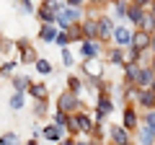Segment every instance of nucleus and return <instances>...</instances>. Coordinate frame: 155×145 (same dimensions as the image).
Instances as JSON below:
<instances>
[{
	"label": "nucleus",
	"mask_w": 155,
	"mask_h": 145,
	"mask_svg": "<svg viewBox=\"0 0 155 145\" xmlns=\"http://www.w3.org/2000/svg\"><path fill=\"white\" fill-rule=\"evenodd\" d=\"M83 109H85V104H80L78 101V93H72V91H62L57 96V112L75 114V112H83Z\"/></svg>",
	"instance_id": "obj_1"
},
{
	"label": "nucleus",
	"mask_w": 155,
	"mask_h": 145,
	"mask_svg": "<svg viewBox=\"0 0 155 145\" xmlns=\"http://www.w3.org/2000/svg\"><path fill=\"white\" fill-rule=\"evenodd\" d=\"M134 106H137V104H127V106H124V112H122V124L129 130V132H137L140 124H142V117L137 114Z\"/></svg>",
	"instance_id": "obj_2"
},
{
	"label": "nucleus",
	"mask_w": 155,
	"mask_h": 145,
	"mask_svg": "<svg viewBox=\"0 0 155 145\" xmlns=\"http://www.w3.org/2000/svg\"><path fill=\"white\" fill-rule=\"evenodd\" d=\"M83 21V11L80 8H65V11L57 16V26L65 31V29H70L72 23H80Z\"/></svg>",
	"instance_id": "obj_3"
},
{
	"label": "nucleus",
	"mask_w": 155,
	"mask_h": 145,
	"mask_svg": "<svg viewBox=\"0 0 155 145\" xmlns=\"http://www.w3.org/2000/svg\"><path fill=\"white\" fill-rule=\"evenodd\" d=\"M16 49L21 52V65H28V62H36V49L28 39H16Z\"/></svg>",
	"instance_id": "obj_4"
},
{
	"label": "nucleus",
	"mask_w": 155,
	"mask_h": 145,
	"mask_svg": "<svg viewBox=\"0 0 155 145\" xmlns=\"http://www.w3.org/2000/svg\"><path fill=\"white\" fill-rule=\"evenodd\" d=\"M150 44H153V34L137 29V31H134V36H132V49L140 52V55H145V52L150 49Z\"/></svg>",
	"instance_id": "obj_5"
},
{
	"label": "nucleus",
	"mask_w": 155,
	"mask_h": 145,
	"mask_svg": "<svg viewBox=\"0 0 155 145\" xmlns=\"http://www.w3.org/2000/svg\"><path fill=\"white\" fill-rule=\"evenodd\" d=\"M36 16L41 23H57V11L52 5V0H41V5L36 8Z\"/></svg>",
	"instance_id": "obj_6"
},
{
	"label": "nucleus",
	"mask_w": 155,
	"mask_h": 145,
	"mask_svg": "<svg viewBox=\"0 0 155 145\" xmlns=\"http://www.w3.org/2000/svg\"><path fill=\"white\" fill-rule=\"evenodd\" d=\"M111 112H114V104H111L109 93H98V104H96V119H98V124L104 122V117H109Z\"/></svg>",
	"instance_id": "obj_7"
},
{
	"label": "nucleus",
	"mask_w": 155,
	"mask_h": 145,
	"mask_svg": "<svg viewBox=\"0 0 155 145\" xmlns=\"http://www.w3.org/2000/svg\"><path fill=\"white\" fill-rule=\"evenodd\" d=\"M109 135H111V143L114 145H129V130L124 124H111L109 127Z\"/></svg>",
	"instance_id": "obj_8"
},
{
	"label": "nucleus",
	"mask_w": 155,
	"mask_h": 145,
	"mask_svg": "<svg viewBox=\"0 0 155 145\" xmlns=\"http://www.w3.org/2000/svg\"><path fill=\"white\" fill-rule=\"evenodd\" d=\"M132 36H134V31H129L127 26H116L114 29L116 47H122V49H129V47H132Z\"/></svg>",
	"instance_id": "obj_9"
},
{
	"label": "nucleus",
	"mask_w": 155,
	"mask_h": 145,
	"mask_svg": "<svg viewBox=\"0 0 155 145\" xmlns=\"http://www.w3.org/2000/svg\"><path fill=\"white\" fill-rule=\"evenodd\" d=\"M153 80H155V72H153V67L150 65H142L140 67V75H137V88L140 91H145V88H153Z\"/></svg>",
	"instance_id": "obj_10"
},
{
	"label": "nucleus",
	"mask_w": 155,
	"mask_h": 145,
	"mask_svg": "<svg viewBox=\"0 0 155 145\" xmlns=\"http://www.w3.org/2000/svg\"><path fill=\"white\" fill-rule=\"evenodd\" d=\"M137 106H142L145 112H155V91L153 88H145L137 93V101H134Z\"/></svg>",
	"instance_id": "obj_11"
},
{
	"label": "nucleus",
	"mask_w": 155,
	"mask_h": 145,
	"mask_svg": "<svg viewBox=\"0 0 155 145\" xmlns=\"http://www.w3.org/2000/svg\"><path fill=\"white\" fill-rule=\"evenodd\" d=\"M114 18L111 16H98V39H109V36H114Z\"/></svg>",
	"instance_id": "obj_12"
},
{
	"label": "nucleus",
	"mask_w": 155,
	"mask_h": 145,
	"mask_svg": "<svg viewBox=\"0 0 155 145\" xmlns=\"http://www.w3.org/2000/svg\"><path fill=\"white\" fill-rule=\"evenodd\" d=\"M72 119L78 122V130H80L83 135H91V132H93L96 122H93V119H91V117H88L85 112H75V114H72Z\"/></svg>",
	"instance_id": "obj_13"
},
{
	"label": "nucleus",
	"mask_w": 155,
	"mask_h": 145,
	"mask_svg": "<svg viewBox=\"0 0 155 145\" xmlns=\"http://www.w3.org/2000/svg\"><path fill=\"white\" fill-rule=\"evenodd\" d=\"M98 52H101V47H98V42H96V39H83V42H80V55H83L85 60L98 57Z\"/></svg>",
	"instance_id": "obj_14"
},
{
	"label": "nucleus",
	"mask_w": 155,
	"mask_h": 145,
	"mask_svg": "<svg viewBox=\"0 0 155 145\" xmlns=\"http://www.w3.org/2000/svg\"><path fill=\"white\" fill-rule=\"evenodd\" d=\"M80 26H83V34H85V39H98V18L88 16L80 21Z\"/></svg>",
	"instance_id": "obj_15"
},
{
	"label": "nucleus",
	"mask_w": 155,
	"mask_h": 145,
	"mask_svg": "<svg viewBox=\"0 0 155 145\" xmlns=\"http://www.w3.org/2000/svg\"><path fill=\"white\" fill-rule=\"evenodd\" d=\"M41 130H44V132H41V137L49 140V143H60V140L67 135V130L57 127V124H49V127H41Z\"/></svg>",
	"instance_id": "obj_16"
},
{
	"label": "nucleus",
	"mask_w": 155,
	"mask_h": 145,
	"mask_svg": "<svg viewBox=\"0 0 155 145\" xmlns=\"http://www.w3.org/2000/svg\"><path fill=\"white\" fill-rule=\"evenodd\" d=\"M54 26H57V23H41V26H39V39H41V42H54L57 34H60Z\"/></svg>",
	"instance_id": "obj_17"
},
{
	"label": "nucleus",
	"mask_w": 155,
	"mask_h": 145,
	"mask_svg": "<svg viewBox=\"0 0 155 145\" xmlns=\"http://www.w3.org/2000/svg\"><path fill=\"white\" fill-rule=\"evenodd\" d=\"M145 13H147V11H145V8H140V5H134V3H129V13H127V18H129V21H132L134 26L140 29V23H142Z\"/></svg>",
	"instance_id": "obj_18"
},
{
	"label": "nucleus",
	"mask_w": 155,
	"mask_h": 145,
	"mask_svg": "<svg viewBox=\"0 0 155 145\" xmlns=\"http://www.w3.org/2000/svg\"><path fill=\"white\" fill-rule=\"evenodd\" d=\"M109 60H111V65L124 67V65H127V52H124L122 47H114V49L109 52Z\"/></svg>",
	"instance_id": "obj_19"
},
{
	"label": "nucleus",
	"mask_w": 155,
	"mask_h": 145,
	"mask_svg": "<svg viewBox=\"0 0 155 145\" xmlns=\"http://www.w3.org/2000/svg\"><path fill=\"white\" fill-rule=\"evenodd\" d=\"M31 78H26V75H13V91H18V93H23V91L31 88Z\"/></svg>",
	"instance_id": "obj_20"
},
{
	"label": "nucleus",
	"mask_w": 155,
	"mask_h": 145,
	"mask_svg": "<svg viewBox=\"0 0 155 145\" xmlns=\"http://www.w3.org/2000/svg\"><path fill=\"white\" fill-rule=\"evenodd\" d=\"M28 93H31L36 101H47V96H49V88H47L44 83H34L31 88H28Z\"/></svg>",
	"instance_id": "obj_21"
},
{
	"label": "nucleus",
	"mask_w": 155,
	"mask_h": 145,
	"mask_svg": "<svg viewBox=\"0 0 155 145\" xmlns=\"http://www.w3.org/2000/svg\"><path fill=\"white\" fill-rule=\"evenodd\" d=\"M65 31H67V36H70V42H83V39H85L83 26H80V23H72V26L65 29Z\"/></svg>",
	"instance_id": "obj_22"
},
{
	"label": "nucleus",
	"mask_w": 155,
	"mask_h": 145,
	"mask_svg": "<svg viewBox=\"0 0 155 145\" xmlns=\"http://www.w3.org/2000/svg\"><path fill=\"white\" fill-rule=\"evenodd\" d=\"M140 29H142V31H147V34H155V16L153 13H145V18H142V23H140Z\"/></svg>",
	"instance_id": "obj_23"
},
{
	"label": "nucleus",
	"mask_w": 155,
	"mask_h": 145,
	"mask_svg": "<svg viewBox=\"0 0 155 145\" xmlns=\"http://www.w3.org/2000/svg\"><path fill=\"white\" fill-rule=\"evenodd\" d=\"M34 67H36V70L41 72V75H49V72L54 70V67H52V62H49V60H44V57H39V60L34 62Z\"/></svg>",
	"instance_id": "obj_24"
},
{
	"label": "nucleus",
	"mask_w": 155,
	"mask_h": 145,
	"mask_svg": "<svg viewBox=\"0 0 155 145\" xmlns=\"http://www.w3.org/2000/svg\"><path fill=\"white\" fill-rule=\"evenodd\" d=\"M8 104H11V109H13V112H21V109H23V104H26V101H23V93L13 91V96H11V101H8Z\"/></svg>",
	"instance_id": "obj_25"
},
{
	"label": "nucleus",
	"mask_w": 155,
	"mask_h": 145,
	"mask_svg": "<svg viewBox=\"0 0 155 145\" xmlns=\"http://www.w3.org/2000/svg\"><path fill=\"white\" fill-rule=\"evenodd\" d=\"M83 72H85V75H91V78H101V72H104V70H101V67H96L93 60H88V62L83 65Z\"/></svg>",
	"instance_id": "obj_26"
},
{
	"label": "nucleus",
	"mask_w": 155,
	"mask_h": 145,
	"mask_svg": "<svg viewBox=\"0 0 155 145\" xmlns=\"http://www.w3.org/2000/svg\"><path fill=\"white\" fill-rule=\"evenodd\" d=\"M54 124L62 127V130H67V127H70V114H67V112H54Z\"/></svg>",
	"instance_id": "obj_27"
},
{
	"label": "nucleus",
	"mask_w": 155,
	"mask_h": 145,
	"mask_svg": "<svg viewBox=\"0 0 155 145\" xmlns=\"http://www.w3.org/2000/svg\"><path fill=\"white\" fill-rule=\"evenodd\" d=\"M114 13H116V18H127V13H129V3H127V0H119V3H114Z\"/></svg>",
	"instance_id": "obj_28"
},
{
	"label": "nucleus",
	"mask_w": 155,
	"mask_h": 145,
	"mask_svg": "<svg viewBox=\"0 0 155 145\" xmlns=\"http://www.w3.org/2000/svg\"><path fill=\"white\" fill-rule=\"evenodd\" d=\"M80 88H83V80L78 78V75H70V78H67V91H72V93H80Z\"/></svg>",
	"instance_id": "obj_29"
},
{
	"label": "nucleus",
	"mask_w": 155,
	"mask_h": 145,
	"mask_svg": "<svg viewBox=\"0 0 155 145\" xmlns=\"http://www.w3.org/2000/svg\"><path fill=\"white\" fill-rule=\"evenodd\" d=\"M0 145H21V143H18L16 132H3L0 135Z\"/></svg>",
	"instance_id": "obj_30"
},
{
	"label": "nucleus",
	"mask_w": 155,
	"mask_h": 145,
	"mask_svg": "<svg viewBox=\"0 0 155 145\" xmlns=\"http://www.w3.org/2000/svg\"><path fill=\"white\" fill-rule=\"evenodd\" d=\"M54 44H60V49H67V44H72V42H70V36H67V31H60V34H57Z\"/></svg>",
	"instance_id": "obj_31"
},
{
	"label": "nucleus",
	"mask_w": 155,
	"mask_h": 145,
	"mask_svg": "<svg viewBox=\"0 0 155 145\" xmlns=\"http://www.w3.org/2000/svg\"><path fill=\"white\" fill-rule=\"evenodd\" d=\"M16 47V42H11V39H5V36H0V55H8V52Z\"/></svg>",
	"instance_id": "obj_32"
},
{
	"label": "nucleus",
	"mask_w": 155,
	"mask_h": 145,
	"mask_svg": "<svg viewBox=\"0 0 155 145\" xmlns=\"http://www.w3.org/2000/svg\"><path fill=\"white\" fill-rule=\"evenodd\" d=\"M18 62H5V65L0 67V75H13V70H16Z\"/></svg>",
	"instance_id": "obj_33"
},
{
	"label": "nucleus",
	"mask_w": 155,
	"mask_h": 145,
	"mask_svg": "<svg viewBox=\"0 0 155 145\" xmlns=\"http://www.w3.org/2000/svg\"><path fill=\"white\" fill-rule=\"evenodd\" d=\"M16 3H18V5H21L26 13H36V8H34V3H31V0H16Z\"/></svg>",
	"instance_id": "obj_34"
},
{
	"label": "nucleus",
	"mask_w": 155,
	"mask_h": 145,
	"mask_svg": "<svg viewBox=\"0 0 155 145\" xmlns=\"http://www.w3.org/2000/svg\"><path fill=\"white\" fill-rule=\"evenodd\" d=\"M34 114H36V117H44V114H47V101H36V109H34Z\"/></svg>",
	"instance_id": "obj_35"
},
{
	"label": "nucleus",
	"mask_w": 155,
	"mask_h": 145,
	"mask_svg": "<svg viewBox=\"0 0 155 145\" xmlns=\"http://www.w3.org/2000/svg\"><path fill=\"white\" fill-rule=\"evenodd\" d=\"M60 52H62V62H65V67H70L72 65V55L67 49H60Z\"/></svg>",
	"instance_id": "obj_36"
},
{
	"label": "nucleus",
	"mask_w": 155,
	"mask_h": 145,
	"mask_svg": "<svg viewBox=\"0 0 155 145\" xmlns=\"http://www.w3.org/2000/svg\"><path fill=\"white\" fill-rule=\"evenodd\" d=\"M57 145H78V140L72 137V135H65V137H62V140H60Z\"/></svg>",
	"instance_id": "obj_37"
},
{
	"label": "nucleus",
	"mask_w": 155,
	"mask_h": 145,
	"mask_svg": "<svg viewBox=\"0 0 155 145\" xmlns=\"http://www.w3.org/2000/svg\"><path fill=\"white\" fill-rule=\"evenodd\" d=\"M132 3H134V5H140V8H145V11L153 5V0H132Z\"/></svg>",
	"instance_id": "obj_38"
},
{
	"label": "nucleus",
	"mask_w": 155,
	"mask_h": 145,
	"mask_svg": "<svg viewBox=\"0 0 155 145\" xmlns=\"http://www.w3.org/2000/svg\"><path fill=\"white\" fill-rule=\"evenodd\" d=\"M65 3H67V8H80L83 5V0H65Z\"/></svg>",
	"instance_id": "obj_39"
},
{
	"label": "nucleus",
	"mask_w": 155,
	"mask_h": 145,
	"mask_svg": "<svg viewBox=\"0 0 155 145\" xmlns=\"http://www.w3.org/2000/svg\"><path fill=\"white\" fill-rule=\"evenodd\" d=\"M88 3H91V5H93V8H101V5H104V3H106V0H88Z\"/></svg>",
	"instance_id": "obj_40"
},
{
	"label": "nucleus",
	"mask_w": 155,
	"mask_h": 145,
	"mask_svg": "<svg viewBox=\"0 0 155 145\" xmlns=\"http://www.w3.org/2000/svg\"><path fill=\"white\" fill-rule=\"evenodd\" d=\"M26 145H39V140H36V137H31V140H28Z\"/></svg>",
	"instance_id": "obj_41"
},
{
	"label": "nucleus",
	"mask_w": 155,
	"mask_h": 145,
	"mask_svg": "<svg viewBox=\"0 0 155 145\" xmlns=\"http://www.w3.org/2000/svg\"><path fill=\"white\" fill-rule=\"evenodd\" d=\"M78 145H93V143H91V140H80Z\"/></svg>",
	"instance_id": "obj_42"
},
{
	"label": "nucleus",
	"mask_w": 155,
	"mask_h": 145,
	"mask_svg": "<svg viewBox=\"0 0 155 145\" xmlns=\"http://www.w3.org/2000/svg\"><path fill=\"white\" fill-rule=\"evenodd\" d=\"M147 11H150V13H153V16H155V0H153V5H150V8H147Z\"/></svg>",
	"instance_id": "obj_43"
},
{
	"label": "nucleus",
	"mask_w": 155,
	"mask_h": 145,
	"mask_svg": "<svg viewBox=\"0 0 155 145\" xmlns=\"http://www.w3.org/2000/svg\"><path fill=\"white\" fill-rule=\"evenodd\" d=\"M150 49H153V55H155V34H153V44H150Z\"/></svg>",
	"instance_id": "obj_44"
},
{
	"label": "nucleus",
	"mask_w": 155,
	"mask_h": 145,
	"mask_svg": "<svg viewBox=\"0 0 155 145\" xmlns=\"http://www.w3.org/2000/svg\"><path fill=\"white\" fill-rule=\"evenodd\" d=\"M150 67H153V72H155V55H153V60H150Z\"/></svg>",
	"instance_id": "obj_45"
},
{
	"label": "nucleus",
	"mask_w": 155,
	"mask_h": 145,
	"mask_svg": "<svg viewBox=\"0 0 155 145\" xmlns=\"http://www.w3.org/2000/svg\"><path fill=\"white\" fill-rule=\"evenodd\" d=\"M153 91H155V80H153Z\"/></svg>",
	"instance_id": "obj_46"
},
{
	"label": "nucleus",
	"mask_w": 155,
	"mask_h": 145,
	"mask_svg": "<svg viewBox=\"0 0 155 145\" xmlns=\"http://www.w3.org/2000/svg\"><path fill=\"white\" fill-rule=\"evenodd\" d=\"M104 145H114V143H104Z\"/></svg>",
	"instance_id": "obj_47"
},
{
	"label": "nucleus",
	"mask_w": 155,
	"mask_h": 145,
	"mask_svg": "<svg viewBox=\"0 0 155 145\" xmlns=\"http://www.w3.org/2000/svg\"><path fill=\"white\" fill-rule=\"evenodd\" d=\"M114 3H119V0H114Z\"/></svg>",
	"instance_id": "obj_48"
},
{
	"label": "nucleus",
	"mask_w": 155,
	"mask_h": 145,
	"mask_svg": "<svg viewBox=\"0 0 155 145\" xmlns=\"http://www.w3.org/2000/svg\"><path fill=\"white\" fill-rule=\"evenodd\" d=\"M129 145H132V143H129Z\"/></svg>",
	"instance_id": "obj_49"
}]
</instances>
